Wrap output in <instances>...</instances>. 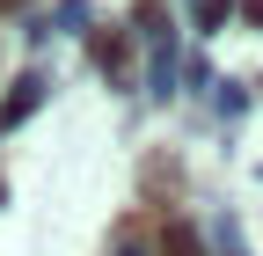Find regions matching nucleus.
I'll return each mask as SVG.
<instances>
[{
    "label": "nucleus",
    "mask_w": 263,
    "mask_h": 256,
    "mask_svg": "<svg viewBox=\"0 0 263 256\" xmlns=\"http://www.w3.org/2000/svg\"><path fill=\"white\" fill-rule=\"evenodd\" d=\"M0 8H22V0H0Z\"/></svg>",
    "instance_id": "nucleus-1"
}]
</instances>
